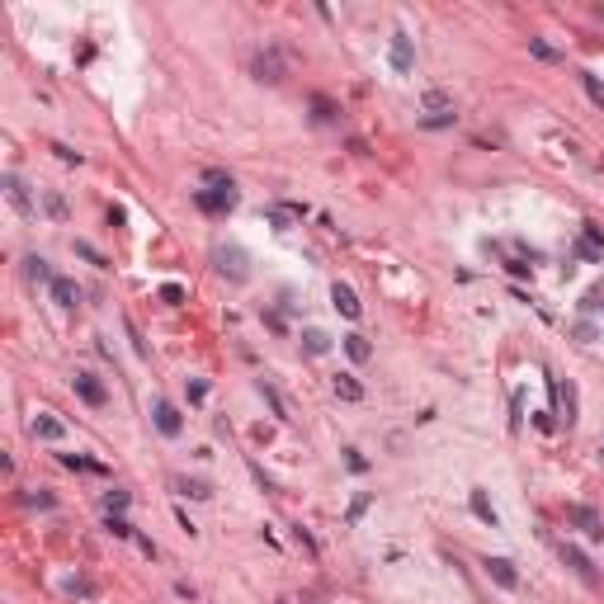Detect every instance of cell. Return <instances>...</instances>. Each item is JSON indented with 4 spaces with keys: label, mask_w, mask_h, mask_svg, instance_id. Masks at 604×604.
Here are the masks:
<instances>
[{
    "label": "cell",
    "mask_w": 604,
    "mask_h": 604,
    "mask_svg": "<svg viewBox=\"0 0 604 604\" xmlns=\"http://www.w3.org/2000/svg\"><path fill=\"white\" fill-rule=\"evenodd\" d=\"M194 203L208 212V217H222V212L237 208V189H199V194H194Z\"/></svg>",
    "instance_id": "cell-1"
},
{
    "label": "cell",
    "mask_w": 604,
    "mask_h": 604,
    "mask_svg": "<svg viewBox=\"0 0 604 604\" xmlns=\"http://www.w3.org/2000/svg\"><path fill=\"white\" fill-rule=\"evenodd\" d=\"M71 387H76V396L85 401V406H95V411H100V406H109V387L95 378V373H76V378H71Z\"/></svg>",
    "instance_id": "cell-2"
},
{
    "label": "cell",
    "mask_w": 604,
    "mask_h": 604,
    "mask_svg": "<svg viewBox=\"0 0 604 604\" xmlns=\"http://www.w3.org/2000/svg\"><path fill=\"white\" fill-rule=\"evenodd\" d=\"M250 71H255V80H264V85H279V80H284V57L274 53V48H264V53L250 57Z\"/></svg>",
    "instance_id": "cell-3"
},
{
    "label": "cell",
    "mask_w": 604,
    "mask_h": 604,
    "mask_svg": "<svg viewBox=\"0 0 604 604\" xmlns=\"http://www.w3.org/2000/svg\"><path fill=\"white\" fill-rule=\"evenodd\" d=\"M567 520H571V524H580L590 538H604V524H600V515H595L590 505H567Z\"/></svg>",
    "instance_id": "cell-4"
},
{
    "label": "cell",
    "mask_w": 604,
    "mask_h": 604,
    "mask_svg": "<svg viewBox=\"0 0 604 604\" xmlns=\"http://www.w3.org/2000/svg\"><path fill=\"white\" fill-rule=\"evenodd\" d=\"M152 416H156V430H161V434H170V439H175V434H180V430H184L180 411H175L170 401H156V406H152Z\"/></svg>",
    "instance_id": "cell-5"
},
{
    "label": "cell",
    "mask_w": 604,
    "mask_h": 604,
    "mask_svg": "<svg viewBox=\"0 0 604 604\" xmlns=\"http://www.w3.org/2000/svg\"><path fill=\"white\" fill-rule=\"evenodd\" d=\"M486 576L496 580L500 590H515V585H520V576H515V567H510L505 557H486Z\"/></svg>",
    "instance_id": "cell-6"
},
{
    "label": "cell",
    "mask_w": 604,
    "mask_h": 604,
    "mask_svg": "<svg viewBox=\"0 0 604 604\" xmlns=\"http://www.w3.org/2000/svg\"><path fill=\"white\" fill-rule=\"evenodd\" d=\"M331 302H336V312H340V316H349V321H354V316L364 312V307H359V298H354V289H349V284H336V289H331Z\"/></svg>",
    "instance_id": "cell-7"
},
{
    "label": "cell",
    "mask_w": 604,
    "mask_h": 604,
    "mask_svg": "<svg viewBox=\"0 0 604 604\" xmlns=\"http://www.w3.org/2000/svg\"><path fill=\"white\" fill-rule=\"evenodd\" d=\"M562 562H567V567H571V571H576L580 580H595V567H590V557H585L580 548H571V543H562Z\"/></svg>",
    "instance_id": "cell-8"
},
{
    "label": "cell",
    "mask_w": 604,
    "mask_h": 604,
    "mask_svg": "<svg viewBox=\"0 0 604 604\" xmlns=\"http://www.w3.org/2000/svg\"><path fill=\"white\" fill-rule=\"evenodd\" d=\"M217 269H222V274H232V279H246V274H250V269H246V255H241V250H217Z\"/></svg>",
    "instance_id": "cell-9"
},
{
    "label": "cell",
    "mask_w": 604,
    "mask_h": 604,
    "mask_svg": "<svg viewBox=\"0 0 604 604\" xmlns=\"http://www.w3.org/2000/svg\"><path fill=\"white\" fill-rule=\"evenodd\" d=\"M48 289H53V302H57V307H76V302H80V289L71 284V279H62V274H57Z\"/></svg>",
    "instance_id": "cell-10"
},
{
    "label": "cell",
    "mask_w": 604,
    "mask_h": 604,
    "mask_svg": "<svg viewBox=\"0 0 604 604\" xmlns=\"http://www.w3.org/2000/svg\"><path fill=\"white\" fill-rule=\"evenodd\" d=\"M411 62H416V57H411V38H406V33H392V66L396 71H411Z\"/></svg>",
    "instance_id": "cell-11"
},
{
    "label": "cell",
    "mask_w": 604,
    "mask_h": 604,
    "mask_svg": "<svg viewBox=\"0 0 604 604\" xmlns=\"http://www.w3.org/2000/svg\"><path fill=\"white\" fill-rule=\"evenodd\" d=\"M468 505H473V515L482 520V524H491V529H496V505L486 500V491H473V496H468Z\"/></svg>",
    "instance_id": "cell-12"
},
{
    "label": "cell",
    "mask_w": 604,
    "mask_h": 604,
    "mask_svg": "<svg viewBox=\"0 0 604 604\" xmlns=\"http://www.w3.org/2000/svg\"><path fill=\"white\" fill-rule=\"evenodd\" d=\"M336 396H340V401H364L359 378H354V373H340V378H336Z\"/></svg>",
    "instance_id": "cell-13"
},
{
    "label": "cell",
    "mask_w": 604,
    "mask_h": 604,
    "mask_svg": "<svg viewBox=\"0 0 604 604\" xmlns=\"http://www.w3.org/2000/svg\"><path fill=\"white\" fill-rule=\"evenodd\" d=\"M5 194H10V203H15L19 212H33L28 208V189L19 184V175H5Z\"/></svg>",
    "instance_id": "cell-14"
},
{
    "label": "cell",
    "mask_w": 604,
    "mask_h": 604,
    "mask_svg": "<svg viewBox=\"0 0 604 604\" xmlns=\"http://www.w3.org/2000/svg\"><path fill=\"white\" fill-rule=\"evenodd\" d=\"M175 491H180V496H194V500L212 496V486H208V482H199V477H180V482H175Z\"/></svg>",
    "instance_id": "cell-15"
},
{
    "label": "cell",
    "mask_w": 604,
    "mask_h": 604,
    "mask_svg": "<svg viewBox=\"0 0 604 604\" xmlns=\"http://www.w3.org/2000/svg\"><path fill=\"white\" fill-rule=\"evenodd\" d=\"M33 434H38V439H62V434H66V425L53 421V416H38V421H33Z\"/></svg>",
    "instance_id": "cell-16"
},
{
    "label": "cell",
    "mask_w": 604,
    "mask_h": 604,
    "mask_svg": "<svg viewBox=\"0 0 604 604\" xmlns=\"http://www.w3.org/2000/svg\"><path fill=\"white\" fill-rule=\"evenodd\" d=\"M24 274L33 279V284H38V279H48V284H53V279H57L53 269H48V260H43V255H28V260H24Z\"/></svg>",
    "instance_id": "cell-17"
},
{
    "label": "cell",
    "mask_w": 604,
    "mask_h": 604,
    "mask_svg": "<svg viewBox=\"0 0 604 604\" xmlns=\"http://www.w3.org/2000/svg\"><path fill=\"white\" fill-rule=\"evenodd\" d=\"M345 354H349V359H354V364H364L368 354H373V345H368L364 336H345Z\"/></svg>",
    "instance_id": "cell-18"
},
{
    "label": "cell",
    "mask_w": 604,
    "mask_h": 604,
    "mask_svg": "<svg viewBox=\"0 0 604 604\" xmlns=\"http://www.w3.org/2000/svg\"><path fill=\"white\" fill-rule=\"evenodd\" d=\"M302 349H307V354H326V349H331V336H326V331H302Z\"/></svg>",
    "instance_id": "cell-19"
},
{
    "label": "cell",
    "mask_w": 604,
    "mask_h": 604,
    "mask_svg": "<svg viewBox=\"0 0 604 604\" xmlns=\"http://www.w3.org/2000/svg\"><path fill=\"white\" fill-rule=\"evenodd\" d=\"M62 463H66V468H76V473H104V463H95V458H80V453H62Z\"/></svg>",
    "instance_id": "cell-20"
},
{
    "label": "cell",
    "mask_w": 604,
    "mask_h": 604,
    "mask_svg": "<svg viewBox=\"0 0 604 604\" xmlns=\"http://www.w3.org/2000/svg\"><path fill=\"white\" fill-rule=\"evenodd\" d=\"M104 529L113 533V538H137V529H132L128 520H123V515H109V520H104Z\"/></svg>",
    "instance_id": "cell-21"
},
{
    "label": "cell",
    "mask_w": 604,
    "mask_h": 604,
    "mask_svg": "<svg viewBox=\"0 0 604 604\" xmlns=\"http://www.w3.org/2000/svg\"><path fill=\"white\" fill-rule=\"evenodd\" d=\"M312 118H316V123H331V118H336V104H331L326 95H316V100H312Z\"/></svg>",
    "instance_id": "cell-22"
},
{
    "label": "cell",
    "mask_w": 604,
    "mask_h": 604,
    "mask_svg": "<svg viewBox=\"0 0 604 604\" xmlns=\"http://www.w3.org/2000/svg\"><path fill=\"white\" fill-rule=\"evenodd\" d=\"M580 85H585V95L595 100V104L604 109V85H600V76H590V71H580Z\"/></svg>",
    "instance_id": "cell-23"
},
{
    "label": "cell",
    "mask_w": 604,
    "mask_h": 604,
    "mask_svg": "<svg viewBox=\"0 0 604 604\" xmlns=\"http://www.w3.org/2000/svg\"><path fill=\"white\" fill-rule=\"evenodd\" d=\"M557 396H562V411H567V425H571L576 421V392H571V383H567V387L557 383Z\"/></svg>",
    "instance_id": "cell-24"
},
{
    "label": "cell",
    "mask_w": 604,
    "mask_h": 604,
    "mask_svg": "<svg viewBox=\"0 0 604 604\" xmlns=\"http://www.w3.org/2000/svg\"><path fill=\"white\" fill-rule=\"evenodd\" d=\"M529 53L538 57V62H557V48H552V43H543V38H529Z\"/></svg>",
    "instance_id": "cell-25"
},
{
    "label": "cell",
    "mask_w": 604,
    "mask_h": 604,
    "mask_svg": "<svg viewBox=\"0 0 604 604\" xmlns=\"http://www.w3.org/2000/svg\"><path fill=\"white\" fill-rule=\"evenodd\" d=\"M425 109H430V113H453L448 95H439V90H430V95H425Z\"/></svg>",
    "instance_id": "cell-26"
},
{
    "label": "cell",
    "mask_w": 604,
    "mask_h": 604,
    "mask_svg": "<svg viewBox=\"0 0 604 604\" xmlns=\"http://www.w3.org/2000/svg\"><path fill=\"white\" fill-rule=\"evenodd\" d=\"M203 184H212V189H232V175H227V170H203Z\"/></svg>",
    "instance_id": "cell-27"
},
{
    "label": "cell",
    "mask_w": 604,
    "mask_h": 604,
    "mask_svg": "<svg viewBox=\"0 0 604 604\" xmlns=\"http://www.w3.org/2000/svg\"><path fill=\"white\" fill-rule=\"evenodd\" d=\"M123 505H128V491H109V496H104V510H109V515H118Z\"/></svg>",
    "instance_id": "cell-28"
},
{
    "label": "cell",
    "mask_w": 604,
    "mask_h": 604,
    "mask_svg": "<svg viewBox=\"0 0 604 604\" xmlns=\"http://www.w3.org/2000/svg\"><path fill=\"white\" fill-rule=\"evenodd\" d=\"M76 255H85L90 264H100V269H104V255H100L95 246H85V241H76Z\"/></svg>",
    "instance_id": "cell-29"
},
{
    "label": "cell",
    "mask_w": 604,
    "mask_h": 604,
    "mask_svg": "<svg viewBox=\"0 0 604 604\" xmlns=\"http://www.w3.org/2000/svg\"><path fill=\"white\" fill-rule=\"evenodd\" d=\"M161 302H184V289L180 284H165V289H161Z\"/></svg>",
    "instance_id": "cell-30"
},
{
    "label": "cell",
    "mask_w": 604,
    "mask_h": 604,
    "mask_svg": "<svg viewBox=\"0 0 604 604\" xmlns=\"http://www.w3.org/2000/svg\"><path fill=\"white\" fill-rule=\"evenodd\" d=\"M425 128H448V123H453V113H430V118H421Z\"/></svg>",
    "instance_id": "cell-31"
},
{
    "label": "cell",
    "mask_w": 604,
    "mask_h": 604,
    "mask_svg": "<svg viewBox=\"0 0 604 604\" xmlns=\"http://www.w3.org/2000/svg\"><path fill=\"white\" fill-rule=\"evenodd\" d=\"M345 453H349V458H345V463H349V468H354V473H364L368 463H364V453H359V448H345Z\"/></svg>",
    "instance_id": "cell-32"
},
{
    "label": "cell",
    "mask_w": 604,
    "mask_h": 604,
    "mask_svg": "<svg viewBox=\"0 0 604 604\" xmlns=\"http://www.w3.org/2000/svg\"><path fill=\"white\" fill-rule=\"evenodd\" d=\"M48 212H53V217H66V203H62V194H48Z\"/></svg>",
    "instance_id": "cell-33"
},
{
    "label": "cell",
    "mask_w": 604,
    "mask_h": 604,
    "mask_svg": "<svg viewBox=\"0 0 604 604\" xmlns=\"http://www.w3.org/2000/svg\"><path fill=\"white\" fill-rule=\"evenodd\" d=\"M208 396V383H189V401H203Z\"/></svg>",
    "instance_id": "cell-34"
},
{
    "label": "cell",
    "mask_w": 604,
    "mask_h": 604,
    "mask_svg": "<svg viewBox=\"0 0 604 604\" xmlns=\"http://www.w3.org/2000/svg\"><path fill=\"white\" fill-rule=\"evenodd\" d=\"M600 453H604V448H600Z\"/></svg>",
    "instance_id": "cell-35"
}]
</instances>
